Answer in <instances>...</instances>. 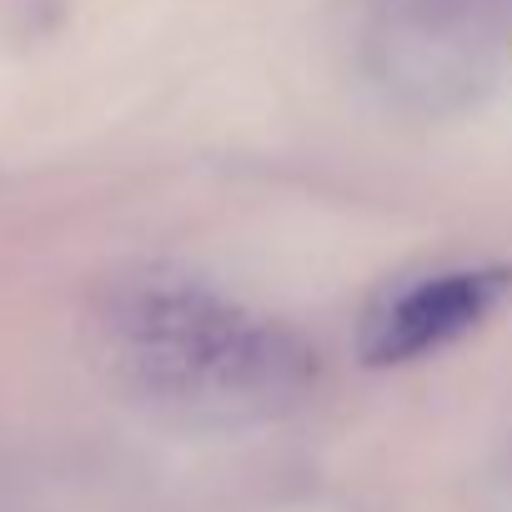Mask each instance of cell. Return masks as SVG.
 <instances>
[{
  "label": "cell",
  "instance_id": "cell-1",
  "mask_svg": "<svg viewBox=\"0 0 512 512\" xmlns=\"http://www.w3.org/2000/svg\"><path fill=\"white\" fill-rule=\"evenodd\" d=\"M106 327L141 387L206 412H272L317 372V352L297 332L196 282H131L116 292Z\"/></svg>",
  "mask_w": 512,
  "mask_h": 512
},
{
  "label": "cell",
  "instance_id": "cell-2",
  "mask_svg": "<svg viewBox=\"0 0 512 512\" xmlns=\"http://www.w3.org/2000/svg\"><path fill=\"white\" fill-rule=\"evenodd\" d=\"M512 297V267H457L422 277L387 297L362 327L367 367H407L422 362L467 332H477Z\"/></svg>",
  "mask_w": 512,
  "mask_h": 512
}]
</instances>
